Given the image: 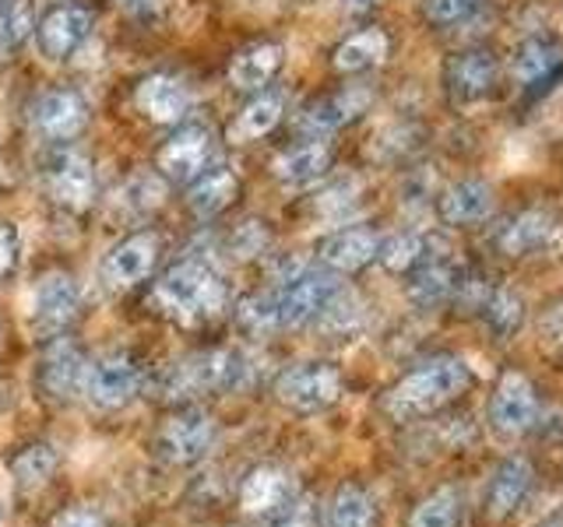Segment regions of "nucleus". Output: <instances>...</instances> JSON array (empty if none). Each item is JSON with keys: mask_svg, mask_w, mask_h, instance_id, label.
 <instances>
[{"mask_svg": "<svg viewBox=\"0 0 563 527\" xmlns=\"http://www.w3.org/2000/svg\"><path fill=\"white\" fill-rule=\"evenodd\" d=\"M292 500V479L282 468H254L240 485V509L243 514H264L272 517L278 506Z\"/></svg>", "mask_w": 563, "mask_h": 527, "instance_id": "cd10ccee", "label": "nucleus"}, {"mask_svg": "<svg viewBox=\"0 0 563 527\" xmlns=\"http://www.w3.org/2000/svg\"><path fill=\"white\" fill-rule=\"evenodd\" d=\"M331 162H334V152L324 137H310V141H299V145L286 148L275 155L272 162V172L278 183L286 187H310L317 180H324L331 172Z\"/></svg>", "mask_w": 563, "mask_h": 527, "instance_id": "4be33fe9", "label": "nucleus"}, {"mask_svg": "<svg viewBox=\"0 0 563 527\" xmlns=\"http://www.w3.org/2000/svg\"><path fill=\"white\" fill-rule=\"evenodd\" d=\"M457 278H462V268L448 257L444 246H437V239H430L427 257H422L416 268L409 271V299L419 310H437L454 299Z\"/></svg>", "mask_w": 563, "mask_h": 527, "instance_id": "f3484780", "label": "nucleus"}, {"mask_svg": "<svg viewBox=\"0 0 563 527\" xmlns=\"http://www.w3.org/2000/svg\"><path fill=\"white\" fill-rule=\"evenodd\" d=\"M43 187L49 193V201H57L60 208L70 211H81L96 201V169L81 152L57 148L43 162Z\"/></svg>", "mask_w": 563, "mask_h": 527, "instance_id": "ddd939ff", "label": "nucleus"}, {"mask_svg": "<svg viewBox=\"0 0 563 527\" xmlns=\"http://www.w3.org/2000/svg\"><path fill=\"white\" fill-rule=\"evenodd\" d=\"M282 113H286V102H282V96H257L254 102L243 105L233 123H229V141L243 145V141L268 137L282 123Z\"/></svg>", "mask_w": 563, "mask_h": 527, "instance_id": "c756f323", "label": "nucleus"}, {"mask_svg": "<svg viewBox=\"0 0 563 527\" xmlns=\"http://www.w3.org/2000/svg\"><path fill=\"white\" fill-rule=\"evenodd\" d=\"M18 257H22V236L11 222H0V281L18 268Z\"/></svg>", "mask_w": 563, "mask_h": 527, "instance_id": "37998d69", "label": "nucleus"}, {"mask_svg": "<svg viewBox=\"0 0 563 527\" xmlns=\"http://www.w3.org/2000/svg\"><path fill=\"white\" fill-rule=\"evenodd\" d=\"M387 57H391V40H387V32L360 29L334 46L331 67L339 70V75H366V70H377Z\"/></svg>", "mask_w": 563, "mask_h": 527, "instance_id": "a878e982", "label": "nucleus"}, {"mask_svg": "<svg viewBox=\"0 0 563 527\" xmlns=\"http://www.w3.org/2000/svg\"><path fill=\"white\" fill-rule=\"evenodd\" d=\"M53 527H106V524H102V517L96 514V509L75 506V509H64V514L53 520Z\"/></svg>", "mask_w": 563, "mask_h": 527, "instance_id": "c03bdc74", "label": "nucleus"}, {"mask_svg": "<svg viewBox=\"0 0 563 527\" xmlns=\"http://www.w3.org/2000/svg\"><path fill=\"white\" fill-rule=\"evenodd\" d=\"M324 527H377V503L363 485H342L334 492Z\"/></svg>", "mask_w": 563, "mask_h": 527, "instance_id": "2f4dec72", "label": "nucleus"}, {"mask_svg": "<svg viewBox=\"0 0 563 527\" xmlns=\"http://www.w3.org/2000/svg\"><path fill=\"white\" fill-rule=\"evenodd\" d=\"M152 303L158 313L184 327H198L216 321L225 310V285L222 278L201 260H180L173 268L163 271V278L155 281Z\"/></svg>", "mask_w": 563, "mask_h": 527, "instance_id": "f03ea898", "label": "nucleus"}, {"mask_svg": "<svg viewBox=\"0 0 563 527\" xmlns=\"http://www.w3.org/2000/svg\"><path fill=\"white\" fill-rule=\"evenodd\" d=\"M345 289L334 271L328 268H296L282 278V285L272 289V303L278 316V330L307 327L321 321V313L339 299Z\"/></svg>", "mask_w": 563, "mask_h": 527, "instance_id": "7ed1b4c3", "label": "nucleus"}, {"mask_svg": "<svg viewBox=\"0 0 563 527\" xmlns=\"http://www.w3.org/2000/svg\"><path fill=\"white\" fill-rule=\"evenodd\" d=\"M268 527H317V506L313 500H289L286 506H278L272 514Z\"/></svg>", "mask_w": 563, "mask_h": 527, "instance_id": "79ce46f5", "label": "nucleus"}, {"mask_svg": "<svg viewBox=\"0 0 563 527\" xmlns=\"http://www.w3.org/2000/svg\"><path fill=\"white\" fill-rule=\"evenodd\" d=\"M489 429L504 439H518L539 422V394L528 377L521 373H504L497 391L489 394Z\"/></svg>", "mask_w": 563, "mask_h": 527, "instance_id": "f8f14e48", "label": "nucleus"}, {"mask_svg": "<svg viewBox=\"0 0 563 527\" xmlns=\"http://www.w3.org/2000/svg\"><path fill=\"white\" fill-rule=\"evenodd\" d=\"M427 246H430V236L416 233V228H401V233H391V236L380 239L377 260L384 264V271L409 274L416 264L427 257Z\"/></svg>", "mask_w": 563, "mask_h": 527, "instance_id": "72a5a7b5", "label": "nucleus"}, {"mask_svg": "<svg viewBox=\"0 0 563 527\" xmlns=\"http://www.w3.org/2000/svg\"><path fill=\"white\" fill-rule=\"evenodd\" d=\"M472 386V369L457 356H433L409 369L391 391L384 394V412L409 422V418H427L440 408H448Z\"/></svg>", "mask_w": 563, "mask_h": 527, "instance_id": "f257e3e1", "label": "nucleus"}, {"mask_svg": "<svg viewBox=\"0 0 563 527\" xmlns=\"http://www.w3.org/2000/svg\"><path fill=\"white\" fill-rule=\"evenodd\" d=\"M0 4H4V0H0Z\"/></svg>", "mask_w": 563, "mask_h": 527, "instance_id": "3c124183", "label": "nucleus"}, {"mask_svg": "<svg viewBox=\"0 0 563 527\" xmlns=\"http://www.w3.org/2000/svg\"><path fill=\"white\" fill-rule=\"evenodd\" d=\"M240 198V176L225 166L201 172L187 190V204L198 218H216Z\"/></svg>", "mask_w": 563, "mask_h": 527, "instance_id": "c85d7f7f", "label": "nucleus"}, {"mask_svg": "<svg viewBox=\"0 0 563 527\" xmlns=\"http://www.w3.org/2000/svg\"><path fill=\"white\" fill-rule=\"evenodd\" d=\"M486 0H422V14L433 29H454L479 14Z\"/></svg>", "mask_w": 563, "mask_h": 527, "instance_id": "e433bc0d", "label": "nucleus"}, {"mask_svg": "<svg viewBox=\"0 0 563 527\" xmlns=\"http://www.w3.org/2000/svg\"><path fill=\"white\" fill-rule=\"evenodd\" d=\"M377 246L380 236L369 225H345L317 243V260L334 274H352L377 260Z\"/></svg>", "mask_w": 563, "mask_h": 527, "instance_id": "6ab92c4d", "label": "nucleus"}, {"mask_svg": "<svg viewBox=\"0 0 563 527\" xmlns=\"http://www.w3.org/2000/svg\"><path fill=\"white\" fill-rule=\"evenodd\" d=\"M479 313H483V324L497 334V338H515L525 327L528 306L515 289H489Z\"/></svg>", "mask_w": 563, "mask_h": 527, "instance_id": "7c9ffc66", "label": "nucleus"}, {"mask_svg": "<svg viewBox=\"0 0 563 527\" xmlns=\"http://www.w3.org/2000/svg\"><path fill=\"white\" fill-rule=\"evenodd\" d=\"M384 0H345V8L352 11V14H366V11H374V8H380Z\"/></svg>", "mask_w": 563, "mask_h": 527, "instance_id": "49530a36", "label": "nucleus"}, {"mask_svg": "<svg viewBox=\"0 0 563 527\" xmlns=\"http://www.w3.org/2000/svg\"><path fill=\"white\" fill-rule=\"evenodd\" d=\"M78 303H81L78 281L70 274H64V271H49V274H43L40 281H35V289L29 295V316L43 334L46 330H60V327H67L70 321H75Z\"/></svg>", "mask_w": 563, "mask_h": 527, "instance_id": "a211bd4d", "label": "nucleus"}, {"mask_svg": "<svg viewBox=\"0 0 563 527\" xmlns=\"http://www.w3.org/2000/svg\"><path fill=\"white\" fill-rule=\"evenodd\" d=\"M216 439V422L201 408H180L173 412L163 429L155 436V453L169 464H194L208 453Z\"/></svg>", "mask_w": 563, "mask_h": 527, "instance_id": "4468645a", "label": "nucleus"}, {"mask_svg": "<svg viewBox=\"0 0 563 527\" xmlns=\"http://www.w3.org/2000/svg\"><path fill=\"white\" fill-rule=\"evenodd\" d=\"M246 356L233 348H211L198 351L184 362H176L166 377V397H201V394H219V391H236L246 383Z\"/></svg>", "mask_w": 563, "mask_h": 527, "instance_id": "20e7f679", "label": "nucleus"}, {"mask_svg": "<svg viewBox=\"0 0 563 527\" xmlns=\"http://www.w3.org/2000/svg\"><path fill=\"white\" fill-rule=\"evenodd\" d=\"M134 105L145 113L152 123H180L190 110V96L187 88L169 78V75H152L137 85Z\"/></svg>", "mask_w": 563, "mask_h": 527, "instance_id": "bb28decb", "label": "nucleus"}, {"mask_svg": "<svg viewBox=\"0 0 563 527\" xmlns=\"http://www.w3.org/2000/svg\"><path fill=\"white\" fill-rule=\"evenodd\" d=\"M158 250H163V239L152 228L123 236L102 260V281L110 289H134L137 281H145L152 274Z\"/></svg>", "mask_w": 563, "mask_h": 527, "instance_id": "2eb2a0df", "label": "nucleus"}, {"mask_svg": "<svg viewBox=\"0 0 563 527\" xmlns=\"http://www.w3.org/2000/svg\"><path fill=\"white\" fill-rule=\"evenodd\" d=\"M560 236V218L545 208H521L493 228V250L500 257L521 260L550 250Z\"/></svg>", "mask_w": 563, "mask_h": 527, "instance_id": "9d476101", "label": "nucleus"}, {"mask_svg": "<svg viewBox=\"0 0 563 527\" xmlns=\"http://www.w3.org/2000/svg\"><path fill=\"white\" fill-rule=\"evenodd\" d=\"M85 373H88V359L81 356V348H75L70 341H57L40 362V391L43 397L64 401L81 391Z\"/></svg>", "mask_w": 563, "mask_h": 527, "instance_id": "5701e85b", "label": "nucleus"}, {"mask_svg": "<svg viewBox=\"0 0 563 527\" xmlns=\"http://www.w3.org/2000/svg\"><path fill=\"white\" fill-rule=\"evenodd\" d=\"M307 4H313V0H307Z\"/></svg>", "mask_w": 563, "mask_h": 527, "instance_id": "8fccbe9b", "label": "nucleus"}, {"mask_svg": "<svg viewBox=\"0 0 563 527\" xmlns=\"http://www.w3.org/2000/svg\"><path fill=\"white\" fill-rule=\"evenodd\" d=\"M4 517H8V506H4V500H0V527H4Z\"/></svg>", "mask_w": 563, "mask_h": 527, "instance_id": "de8ad7c7", "label": "nucleus"}, {"mask_svg": "<svg viewBox=\"0 0 563 527\" xmlns=\"http://www.w3.org/2000/svg\"><path fill=\"white\" fill-rule=\"evenodd\" d=\"M35 32V0H4L0 4V49H18Z\"/></svg>", "mask_w": 563, "mask_h": 527, "instance_id": "c9c22d12", "label": "nucleus"}, {"mask_svg": "<svg viewBox=\"0 0 563 527\" xmlns=\"http://www.w3.org/2000/svg\"><path fill=\"white\" fill-rule=\"evenodd\" d=\"M137 386H141L137 359L128 356V351H113V356H102L99 362H88L81 394L96 412H117L137 394Z\"/></svg>", "mask_w": 563, "mask_h": 527, "instance_id": "9b49d317", "label": "nucleus"}, {"mask_svg": "<svg viewBox=\"0 0 563 527\" xmlns=\"http://www.w3.org/2000/svg\"><path fill=\"white\" fill-rule=\"evenodd\" d=\"M542 527H560V524H542Z\"/></svg>", "mask_w": 563, "mask_h": 527, "instance_id": "09e8293b", "label": "nucleus"}, {"mask_svg": "<svg viewBox=\"0 0 563 527\" xmlns=\"http://www.w3.org/2000/svg\"><path fill=\"white\" fill-rule=\"evenodd\" d=\"M369 105H374V85L334 88V92L303 105V113L296 116V131H303L310 137H331L342 127H349V123H356Z\"/></svg>", "mask_w": 563, "mask_h": 527, "instance_id": "6e6552de", "label": "nucleus"}, {"mask_svg": "<svg viewBox=\"0 0 563 527\" xmlns=\"http://www.w3.org/2000/svg\"><path fill=\"white\" fill-rule=\"evenodd\" d=\"M53 471H57V450L49 444H29L18 450V457L11 461V474L18 489H40L53 479Z\"/></svg>", "mask_w": 563, "mask_h": 527, "instance_id": "f704fd0d", "label": "nucleus"}, {"mask_svg": "<svg viewBox=\"0 0 563 527\" xmlns=\"http://www.w3.org/2000/svg\"><path fill=\"white\" fill-rule=\"evenodd\" d=\"M131 208V215H141V211H152L163 204V187H158L152 176H134V180L123 187V198Z\"/></svg>", "mask_w": 563, "mask_h": 527, "instance_id": "ea45409f", "label": "nucleus"}, {"mask_svg": "<svg viewBox=\"0 0 563 527\" xmlns=\"http://www.w3.org/2000/svg\"><path fill=\"white\" fill-rule=\"evenodd\" d=\"M462 517H465L462 492L444 485L416 503V509L409 514V527H462Z\"/></svg>", "mask_w": 563, "mask_h": 527, "instance_id": "473e14b6", "label": "nucleus"}, {"mask_svg": "<svg viewBox=\"0 0 563 527\" xmlns=\"http://www.w3.org/2000/svg\"><path fill=\"white\" fill-rule=\"evenodd\" d=\"M497 208V193L486 180H457L451 187L440 190L437 198V215L444 225L454 228H468V225H479L493 215Z\"/></svg>", "mask_w": 563, "mask_h": 527, "instance_id": "412c9836", "label": "nucleus"}, {"mask_svg": "<svg viewBox=\"0 0 563 527\" xmlns=\"http://www.w3.org/2000/svg\"><path fill=\"white\" fill-rule=\"evenodd\" d=\"M387 137H391V141H377V158H380V162H395V158H405V155H412L416 148H419V131L416 127H405V123H401V127H391V131H387Z\"/></svg>", "mask_w": 563, "mask_h": 527, "instance_id": "a19ab883", "label": "nucleus"}, {"mask_svg": "<svg viewBox=\"0 0 563 527\" xmlns=\"http://www.w3.org/2000/svg\"><path fill=\"white\" fill-rule=\"evenodd\" d=\"M96 29V14L78 0H60L35 18V49L49 64H64L88 43Z\"/></svg>", "mask_w": 563, "mask_h": 527, "instance_id": "423d86ee", "label": "nucleus"}, {"mask_svg": "<svg viewBox=\"0 0 563 527\" xmlns=\"http://www.w3.org/2000/svg\"><path fill=\"white\" fill-rule=\"evenodd\" d=\"M32 127L46 141H75L88 127V102L70 88H49L32 102Z\"/></svg>", "mask_w": 563, "mask_h": 527, "instance_id": "dca6fc26", "label": "nucleus"}, {"mask_svg": "<svg viewBox=\"0 0 563 527\" xmlns=\"http://www.w3.org/2000/svg\"><path fill=\"white\" fill-rule=\"evenodd\" d=\"M532 482H536V468L528 457L521 453H510L504 461L493 468L489 474V485H486V514L489 517H510L515 509L528 500V492H532Z\"/></svg>", "mask_w": 563, "mask_h": 527, "instance_id": "aec40b11", "label": "nucleus"}, {"mask_svg": "<svg viewBox=\"0 0 563 527\" xmlns=\"http://www.w3.org/2000/svg\"><path fill=\"white\" fill-rule=\"evenodd\" d=\"M240 327L251 334H272L278 330V316H275V303L272 292H254L240 303Z\"/></svg>", "mask_w": 563, "mask_h": 527, "instance_id": "4c0bfd02", "label": "nucleus"}, {"mask_svg": "<svg viewBox=\"0 0 563 527\" xmlns=\"http://www.w3.org/2000/svg\"><path fill=\"white\" fill-rule=\"evenodd\" d=\"M345 394L342 369L331 362H299L275 380V397L296 415H317L339 404Z\"/></svg>", "mask_w": 563, "mask_h": 527, "instance_id": "39448f33", "label": "nucleus"}, {"mask_svg": "<svg viewBox=\"0 0 563 527\" xmlns=\"http://www.w3.org/2000/svg\"><path fill=\"white\" fill-rule=\"evenodd\" d=\"M356 204H360V183L356 180L331 183L324 193H317V211H321L324 218H345Z\"/></svg>", "mask_w": 563, "mask_h": 527, "instance_id": "58836bf2", "label": "nucleus"}, {"mask_svg": "<svg viewBox=\"0 0 563 527\" xmlns=\"http://www.w3.org/2000/svg\"><path fill=\"white\" fill-rule=\"evenodd\" d=\"M563 67V46L553 35H528L518 43L515 57H510V75L521 88H539L545 81H553Z\"/></svg>", "mask_w": 563, "mask_h": 527, "instance_id": "b1692460", "label": "nucleus"}, {"mask_svg": "<svg viewBox=\"0 0 563 527\" xmlns=\"http://www.w3.org/2000/svg\"><path fill=\"white\" fill-rule=\"evenodd\" d=\"M211 155H216L211 131L201 127V123H187V127H176L163 141V148L155 155V169L169 183H194L201 172L211 169Z\"/></svg>", "mask_w": 563, "mask_h": 527, "instance_id": "0eeeda50", "label": "nucleus"}, {"mask_svg": "<svg viewBox=\"0 0 563 527\" xmlns=\"http://www.w3.org/2000/svg\"><path fill=\"white\" fill-rule=\"evenodd\" d=\"M500 85V57L489 46L457 49L444 64V88L454 102H483Z\"/></svg>", "mask_w": 563, "mask_h": 527, "instance_id": "1a4fd4ad", "label": "nucleus"}, {"mask_svg": "<svg viewBox=\"0 0 563 527\" xmlns=\"http://www.w3.org/2000/svg\"><path fill=\"white\" fill-rule=\"evenodd\" d=\"M117 4L131 18H152V14H158V8H163V0H117Z\"/></svg>", "mask_w": 563, "mask_h": 527, "instance_id": "a18cd8bd", "label": "nucleus"}, {"mask_svg": "<svg viewBox=\"0 0 563 527\" xmlns=\"http://www.w3.org/2000/svg\"><path fill=\"white\" fill-rule=\"evenodd\" d=\"M282 67H286V46L254 43L243 53H236L233 64H229V81L240 92H261V88H268L282 75Z\"/></svg>", "mask_w": 563, "mask_h": 527, "instance_id": "393cba45", "label": "nucleus"}]
</instances>
